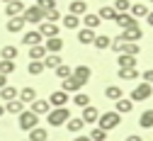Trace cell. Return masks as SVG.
I'll use <instances>...</instances> for the list:
<instances>
[{
  "label": "cell",
  "instance_id": "6da1fadb",
  "mask_svg": "<svg viewBox=\"0 0 153 141\" xmlns=\"http://www.w3.org/2000/svg\"><path fill=\"white\" fill-rule=\"evenodd\" d=\"M71 119V112L66 110V107H53L49 114H46V122L51 124V127H61V124H66Z\"/></svg>",
  "mask_w": 153,
  "mask_h": 141
},
{
  "label": "cell",
  "instance_id": "7a4b0ae2",
  "mask_svg": "<svg viewBox=\"0 0 153 141\" xmlns=\"http://www.w3.org/2000/svg\"><path fill=\"white\" fill-rule=\"evenodd\" d=\"M119 122H122V114H117V112H105V114H100V119H97V127L105 129V131H109V129H117Z\"/></svg>",
  "mask_w": 153,
  "mask_h": 141
},
{
  "label": "cell",
  "instance_id": "3957f363",
  "mask_svg": "<svg viewBox=\"0 0 153 141\" xmlns=\"http://www.w3.org/2000/svg\"><path fill=\"white\" fill-rule=\"evenodd\" d=\"M153 95V85H148V83H139L136 88L131 90V102H143V100H148Z\"/></svg>",
  "mask_w": 153,
  "mask_h": 141
},
{
  "label": "cell",
  "instance_id": "277c9868",
  "mask_svg": "<svg viewBox=\"0 0 153 141\" xmlns=\"http://www.w3.org/2000/svg\"><path fill=\"white\" fill-rule=\"evenodd\" d=\"M17 119H20V129H25V131H32L34 127H39V117H36L34 112H29V110H25L22 114H17Z\"/></svg>",
  "mask_w": 153,
  "mask_h": 141
},
{
  "label": "cell",
  "instance_id": "5b68a950",
  "mask_svg": "<svg viewBox=\"0 0 153 141\" xmlns=\"http://www.w3.org/2000/svg\"><path fill=\"white\" fill-rule=\"evenodd\" d=\"M22 17H25V22H29V25H42V19L46 17V12H44L42 7L32 5V7H27V10L22 12Z\"/></svg>",
  "mask_w": 153,
  "mask_h": 141
},
{
  "label": "cell",
  "instance_id": "8992f818",
  "mask_svg": "<svg viewBox=\"0 0 153 141\" xmlns=\"http://www.w3.org/2000/svg\"><path fill=\"white\" fill-rule=\"evenodd\" d=\"M114 22H117V25L122 27V32H124V29H131V27H139L136 17H131L129 12H119L117 17H114Z\"/></svg>",
  "mask_w": 153,
  "mask_h": 141
},
{
  "label": "cell",
  "instance_id": "52a82bcc",
  "mask_svg": "<svg viewBox=\"0 0 153 141\" xmlns=\"http://www.w3.org/2000/svg\"><path fill=\"white\" fill-rule=\"evenodd\" d=\"M44 49H46V54H61V49H63V39H61V37H49L46 44H44Z\"/></svg>",
  "mask_w": 153,
  "mask_h": 141
},
{
  "label": "cell",
  "instance_id": "ba28073f",
  "mask_svg": "<svg viewBox=\"0 0 153 141\" xmlns=\"http://www.w3.org/2000/svg\"><path fill=\"white\" fill-rule=\"evenodd\" d=\"M25 10H27V7H25V3H22V0H10V3H7V7H5L7 17H20Z\"/></svg>",
  "mask_w": 153,
  "mask_h": 141
},
{
  "label": "cell",
  "instance_id": "9c48e42d",
  "mask_svg": "<svg viewBox=\"0 0 153 141\" xmlns=\"http://www.w3.org/2000/svg\"><path fill=\"white\" fill-rule=\"evenodd\" d=\"M66 102H68V93H63V90H56L49 97V105L51 107H66Z\"/></svg>",
  "mask_w": 153,
  "mask_h": 141
},
{
  "label": "cell",
  "instance_id": "30bf717a",
  "mask_svg": "<svg viewBox=\"0 0 153 141\" xmlns=\"http://www.w3.org/2000/svg\"><path fill=\"white\" fill-rule=\"evenodd\" d=\"M119 37L124 39V42H134V44H139V39L143 37V32H141V27H131V29H124Z\"/></svg>",
  "mask_w": 153,
  "mask_h": 141
},
{
  "label": "cell",
  "instance_id": "8fae6325",
  "mask_svg": "<svg viewBox=\"0 0 153 141\" xmlns=\"http://www.w3.org/2000/svg\"><path fill=\"white\" fill-rule=\"evenodd\" d=\"M83 122L85 124H95V122H97V119H100V112H97V107H92V105H88V107H83Z\"/></svg>",
  "mask_w": 153,
  "mask_h": 141
},
{
  "label": "cell",
  "instance_id": "7c38bea8",
  "mask_svg": "<svg viewBox=\"0 0 153 141\" xmlns=\"http://www.w3.org/2000/svg\"><path fill=\"white\" fill-rule=\"evenodd\" d=\"M29 112H34L36 117H39V114H49L51 112V105H49V100H34V102H32V110Z\"/></svg>",
  "mask_w": 153,
  "mask_h": 141
},
{
  "label": "cell",
  "instance_id": "4fadbf2b",
  "mask_svg": "<svg viewBox=\"0 0 153 141\" xmlns=\"http://www.w3.org/2000/svg\"><path fill=\"white\" fill-rule=\"evenodd\" d=\"M80 22L85 25V29H97V27H100V22H102V19H100L97 15H92V12H85V15L80 17Z\"/></svg>",
  "mask_w": 153,
  "mask_h": 141
},
{
  "label": "cell",
  "instance_id": "5bb4252c",
  "mask_svg": "<svg viewBox=\"0 0 153 141\" xmlns=\"http://www.w3.org/2000/svg\"><path fill=\"white\" fill-rule=\"evenodd\" d=\"M42 34H39V29H34V32H27L25 37H22V44L25 46H36V44H42Z\"/></svg>",
  "mask_w": 153,
  "mask_h": 141
},
{
  "label": "cell",
  "instance_id": "9a60e30c",
  "mask_svg": "<svg viewBox=\"0 0 153 141\" xmlns=\"http://www.w3.org/2000/svg\"><path fill=\"white\" fill-rule=\"evenodd\" d=\"M25 25H27V22H25V17H22V15H20V17H10V19H7V32L17 34V32H22V29H25Z\"/></svg>",
  "mask_w": 153,
  "mask_h": 141
},
{
  "label": "cell",
  "instance_id": "2e32d148",
  "mask_svg": "<svg viewBox=\"0 0 153 141\" xmlns=\"http://www.w3.org/2000/svg\"><path fill=\"white\" fill-rule=\"evenodd\" d=\"M73 78L78 80L80 85H85L88 80H90V68H88V66H78V68H73Z\"/></svg>",
  "mask_w": 153,
  "mask_h": 141
},
{
  "label": "cell",
  "instance_id": "e0dca14e",
  "mask_svg": "<svg viewBox=\"0 0 153 141\" xmlns=\"http://www.w3.org/2000/svg\"><path fill=\"white\" fill-rule=\"evenodd\" d=\"M117 66H119V68H136V56L119 54V56H117Z\"/></svg>",
  "mask_w": 153,
  "mask_h": 141
},
{
  "label": "cell",
  "instance_id": "ac0fdd59",
  "mask_svg": "<svg viewBox=\"0 0 153 141\" xmlns=\"http://www.w3.org/2000/svg\"><path fill=\"white\" fill-rule=\"evenodd\" d=\"M39 34L46 37V39H49V37H59V27H56L53 22H42V25H39Z\"/></svg>",
  "mask_w": 153,
  "mask_h": 141
},
{
  "label": "cell",
  "instance_id": "d6986e66",
  "mask_svg": "<svg viewBox=\"0 0 153 141\" xmlns=\"http://www.w3.org/2000/svg\"><path fill=\"white\" fill-rule=\"evenodd\" d=\"M95 37H97V34H95V29H85V27H83V29H78V42H80V44H85V46L95 42Z\"/></svg>",
  "mask_w": 153,
  "mask_h": 141
},
{
  "label": "cell",
  "instance_id": "ffe728a7",
  "mask_svg": "<svg viewBox=\"0 0 153 141\" xmlns=\"http://www.w3.org/2000/svg\"><path fill=\"white\" fill-rule=\"evenodd\" d=\"M85 12H88L85 0H71V15H75V17H83Z\"/></svg>",
  "mask_w": 153,
  "mask_h": 141
},
{
  "label": "cell",
  "instance_id": "44dd1931",
  "mask_svg": "<svg viewBox=\"0 0 153 141\" xmlns=\"http://www.w3.org/2000/svg\"><path fill=\"white\" fill-rule=\"evenodd\" d=\"M29 58H32V61H44V58H46V49H44V44L29 46Z\"/></svg>",
  "mask_w": 153,
  "mask_h": 141
},
{
  "label": "cell",
  "instance_id": "7402d4cb",
  "mask_svg": "<svg viewBox=\"0 0 153 141\" xmlns=\"http://www.w3.org/2000/svg\"><path fill=\"white\" fill-rule=\"evenodd\" d=\"M80 88H83V85H80V83H78V80H75L73 75H71V78H66L63 83H61V90H63V93H78Z\"/></svg>",
  "mask_w": 153,
  "mask_h": 141
},
{
  "label": "cell",
  "instance_id": "603a6c76",
  "mask_svg": "<svg viewBox=\"0 0 153 141\" xmlns=\"http://www.w3.org/2000/svg\"><path fill=\"white\" fill-rule=\"evenodd\" d=\"M92 46H95V49H100V51L109 49V46H112V37H107V34H100V37H95Z\"/></svg>",
  "mask_w": 153,
  "mask_h": 141
},
{
  "label": "cell",
  "instance_id": "cb8c5ba5",
  "mask_svg": "<svg viewBox=\"0 0 153 141\" xmlns=\"http://www.w3.org/2000/svg\"><path fill=\"white\" fill-rule=\"evenodd\" d=\"M131 110H134V102H131V100H126V97L117 100V110H114L117 114H129Z\"/></svg>",
  "mask_w": 153,
  "mask_h": 141
},
{
  "label": "cell",
  "instance_id": "d4e9b609",
  "mask_svg": "<svg viewBox=\"0 0 153 141\" xmlns=\"http://www.w3.org/2000/svg\"><path fill=\"white\" fill-rule=\"evenodd\" d=\"M61 22H63V27L66 29H78L80 27V17H75V15H66V17H61Z\"/></svg>",
  "mask_w": 153,
  "mask_h": 141
},
{
  "label": "cell",
  "instance_id": "484cf974",
  "mask_svg": "<svg viewBox=\"0 0 153 141\" xmlns=\"http://www.w3.org/2000/svg\"><path fill=\"white\" fill-rule=\"evenodd\" d=\"M61 63H63V61H61L59 54H46V58H44V68H53V71H56Z\"/></svg>",
  "mask_w": 153,
  "mask_h": 141
},
{
  "label": "cell",
  "instance_id": "4316f807",
  "mask_svg": "<svg viewBox=\"0 0 153 141\" xmlns=\"http://www.w3.org/2000/svg\"><path fill=\"white\" fill-rule=\"evenodd\" d=\"M66 127H68V131H71V134H78V131L85 127V122H83L80 117H71L68 122H66Z\"/></svg>",
  "mask_w": 153,
  "mask_h": 141
},
{
  "label": "cell",
  "instance_id": "83f0119b",
  "mask_svg": "<svg viewBox=\"0 0 153 141\" xmlns=\"http://www.w3.org/2000/svg\"><path fill=\"white\" fill-rule=\"evenodd\" d=\"M122 95H124V93H122V88H117V85H107V88H105V97H107V100H114V102H117V100H122Z\"/></svg>",
  "mask_w": 153,
  "mask_h": 141
},
{
  "label": "cell",
  "instance_id": "f1b7e54d",
  "mask_svg": "<svg viewBox=\"0 0 153 141\" xmlns=\"http://www.w3.org/2000/svg\"><path fill=\"white\" fill-rule=\"evenodd\" d=\"M148 12H151V10H148L143 3H136V5H131V7H129V15H131V17H146Z\"/></svg>",
  "mask_w": 153,
  "mask_h": 141
},
{
  "label": "cell",
  "instance_id": "f546056e",
  "mask_svg": "<svg viewBox=\"0 0 153 141\" xmlns=\"http://www.w3.org/2000/svg\"><path fill=\"white\" fill-rule=\"evenodd\" d=\"M5 112L22 114V112H25V102H22V100H10V102H7V107H5Z\"/></svg>",
  "mask_w": 153,
  "mask_h": 141
},
{
  "label": "cell",
  "instance_id": "4dcf8cb0",
  "mask_svg": "<svg viewBox=\"0 0 153 141\" xmlns=\"http://www.w3.org/2000/svg\"><path fill=\"white\" fill-rule=\"evenodd\" d=\"M17 54H20L17 46H3V49H0V58H5V61H15Z\"/></svg>",
  "mask_w": 153,
  "mask_h": 141
},
{
  "label": "cell",
  "instance_id": "1f68e13d",
  "mask_svg": "<svg viewBox=\"0 0 153 141\" xmlns=\"http://www.w3.org/2000/svg\"><path fill=\"white\" fill-rule=\"evenodd\" d=\"M17 95H20V93H17L12 85H5V88H0V97H3L5 102H10V100H17Z\"/></svg>",
  "mask_w": 153,
  "mask_h": 141
},
{
  "label": "cell",
  "instance_id": "d6a6232c",
  "mask_svg": "<svg viewBox=\"0 0 153 141\" xmlns=\"http://www.w3.org/2000/svg\"><path fill=\"white\" fill-rule=\"evenodd\" d=\"M17 97H20L22 102H34V100H36V90L34 88H22Z\"/></svg>",
  "mask_w": 153,
  "mask_h": 141
},
{
  "label": "cell",
  "instance_id": "836d02e7",
  "mask_svg": "<svg viewBox=\"0 0 153 141\" xmlns=\"http://www.w3.org/2000/svg\"><path fill=\"white\" fill-rule=\"evenodd\" d=\"M49 136H46V129H42V127H34L32 131H29V139L27 141H46Z\"/></svg>",
  "mask_w": 153,
  "mask_h": 141
},
{
  "label": "cell",
  "instance_id": "e575fe53",
  "mask_svg": "<svg viewBox=\"0 0 153 141\" xmlns=\"http://www.w3.org/2000/svg\"><path fill=\"white\" fill-rule=\"evenodd\" d=\"M139 124H141V129H151V127H153V110H146V112L139 117Z\"/></svg>",
  "mask_w": 153,
  "mask_h": 141
},
{
  "label": "cell",
  "instance_id": "d590c367",
  "mask_svg": "<svg viewBox=\"0 0 153 141\" xmlns=\"http://www.w3.org/2000/svg\"><path fill=\"white\" fill-rule=\"evenodd\" d=\"M141 73L136 71V68H119V78L122 80H136Z\"/></svg>",
  "mask_w": 153,
  "mask_h": 141
},
{
  "label": "cell",
  "instance_id": "8d00e7d4",
  "mask_svg": "<svg viewBox=\"0 0 153 141\" xmlns=\"http://www.w3.org/2000/svg\"><path fill=\"white\" fill-rule=\"evenodd\" d=\"M27 71H29V75H42L44 73V61H29Z\"/></svg>",
  "mask_w": 153,
  "mask_h": 141
},
{
  "label": "cell",
  "instance_id": "74e56055",
  "mask_svg": "<svg viewBox=\"0 0 153 141\" xmlns=\"http://www.w3.org/2000/svg\"><path fill=\"white\" fill-rule=\"evenodd\" d=\"M122 54L139 56V54H141V46H139V44H134V42H124V49H122Z\"/></svg>",
  "mask_w": 153,
  "mask_h": 141
},
{
  "label": "cell",
  "instance_id": "f35d334b",
  "mask_svg": "<svg viewBox=\"0 0 153 141\" xmlns=\"http://www.w3.org/2000/svg\"><path fill=\"white\" fill-rule=\"evenodd\" d=\"M73 102H75V107H88L90 105V95L78 93V95H73Z\"/></svg>",
  "mask_w": 153,
  "mask_h": 141
},
{
  "label": "cell",
  "instance_id": "ab89813d",
  "mask_svg": "<svg viewBox=\"0 0 153 141\" xmlns=\"http://www.w3.org/2000/svg\"><path fill=\"white\" fill-rule=\"evenodd\" d=\"M97 17H100V19H114V17H117V12H114V7H109V5H105V7H100V12H97Z\"/></svg>",
  "mask_w": 153,
  "mask_h": 141
},
{
  "label": "cell",
  "instance_id": "60d3db41",
  "mask_svg": "<svg viewBox=\"0 0 153 141\" xmlns=\"http://www.w3.org/2000/svg\"><path fill=\"white\" fill-rule=\"evenodd\" d=\"M0 73H3V75L15 73V61H5V58H0Z\"/></svg>",
  "mask_w": 153,
  "mask_h": 141
},
{
  "label": "cell",
  "instance_id": "b9f144b4",
  "mask_svg": "<svg viewBox=\"0 0 153 141\" xmlns=\"http://www.w3.org/2000/svg\"><path fill=\"white\" fill-rule=\"evenodd\" d=\"M90 141H107V131L100 129V127H95V129L90 131Z\"/></svg>",
  "mask_w": 153,
  "mask_h": 141
},
{
  "label": "cell",
  "instance_id": "7bdbcfd3",
  "mask_svg": "<svg viewBox=\"0 0 153 141\" xmlns=\"http://www.w3.org/2000/svg\"><path fill=\"white\" fill-rule=\"evenodd\" d=\"M56 75H59L61 80H66V78H71V75H73V68H71V66H66V63H61L59 68H56Z\"/></svg>",
  "mask_w": 153,
  "mask_h": 141
},
{
  "label": "cell",
  "instance_id": "ee69618b",
  "mask_svg": "<svg viewBox=\"0 0 153 141\" xmlns=\"http://www.w3.org/2000/svg\"><path fill=\"white\" fill-rule=\"evenodd\" d=\"M129 7H131V3L129 0H117V3H114V12H129Z\"/></svg>",
  "mask_w": 153,
  "mask_h": 141
},
{
  "label": "cell",
  "instance_id": "f6af8a7d",
  "mask_svg": "<svg viewBox=\"0 0 153 141\" xmlns=\"http://www.w3.org/2000/svg\"><path fill=\"white\" fill-rule=\"evenodd\" d=\"M36 7H42L44 12H49V10L56 7V0H36Z\"/></svg>",
  "mask_w": 153,
  "mask_h": 141
},
{
  "label": "cell",
  "instance_id": "bcb514c9",
  "mask_svg": "<svg viewBox=\"0 0 153 141\" xmlns=\"http://www.w3.org/2000/svg\"><path fill=\"white\" fill-rule=\"evenodd\" d=\"M59 19H61V12H59V10H56V7L46 12V22H53V25H56V22H59Z\"/></svg>",
  "mask_w": 153,
  "mask_h": 141
},
{
  "label": "cell",
  "instance_id": "7dc6e473",
  "mask_svg": "<svg viewBox=\"0 0 153 141\" xmlns=\"http://www.w3.org/2000/svg\"><path fill=\"white\" fill-rule=\"evenodd\" d=\"M143 83H148V85H153V68H148V71L143 73Z\"/></svg>",
  "mask_w": 153,
  "mask_h": 141
},
{
  "label": "cell",
  "instance_id": "c3c4849f",
  "mask_svg": "<svg viewBox=\"0 0 153 141\" xmlns=\"http://www.w3.org/2000/svg\"><path fill=\"white\" fill-rule=\"evenodd\" d=\"M124 141H143V136H141V134H129Z\"/></svg>",
  "mask_w": 153,
  "mask_h": 141
},
{
  "label": "cell",
  "instance_id": "681fc988",
  "mask_svg": "<svg viewBox=\"0 0 153 141\" xmlns=\"http://www.w3.org/2000/svg\"><path fill=\"white\" fill-rule=\"evenodd\" d=\"M73 141H90V136H85V134H78V136H75Z\"/></svg>",
  "mask_w": 153,
  "mask_h": 141
},
{
  "label": "cell",
  "instance_id": "f907efd6",
  "mask_svg": "<svg viewBox=\"0 0 153 141\" xmlns=\"http://www.w3.org/2000/svg\"><path fill=\"white\" fill-rule=\"evenodd\" d=\"M5 85H7V75L0 73V88H5Z\"/></svg>",
  "mask_w": 153,
  "mask_h": 141
},
{
  "label": "cell",
  "instance_id": "816d5d0a",
  "mask_svg": "<svg viewBox=\"0 0 153 141\" xmlns=\"http://www.w3.org/2000/svg\"><path fill=\"white\" fill-rule=\"evenodd\" d=\"M146 22H148V25L153 27V12H148V15H146Z\"/></svg>",
  "mask_w": 153,
  "mask_h": 141
},
{
  "label": "cell",
  "instance_id": "f5cc1de1",
  "mask_svg": "<svg viewBox=\"0 0 153 141\" xmlns=\"http://www.w3.org/2000/svg\"><path fill=\"white\" fill-rule=\"evenodd\" d=\"M3 114H5V107H3V105H0V117H3Z\"/></svg>",
  "mask_w": 153,
  "mask_h": 141
},
{
  "label": "cell",
  "instance_id": "db71d44e",
  "mask_svg": "<svg viewBox=\"0 0 153 141\" xmlns=\"http://www.w3.org/2000/svg\"><path fill=\"white\" fill-rule=\"evenodd\" d=\"M0 3H5V5H7V3H10V0H0Z\"/></svg>",
  "mask_w": 153,
  "mask_h": 141
},
{
  "label": "cell",
  "instance_id": "11a10c76",
  "mask_svg": "<svg viewBox=\"0 0 153 141\" xmlns=\"http://www.w3.org/2000/svg\"><path fill=\"white\" fill-rule=\"evenodd\" d=\"M46 141H53V139H46Z\"/></svg>",
  "mask_w": 153,
  "mask_h": 141
},
{
  "label": "cell",
  "instance_id": "9f6ffc18",
  "mask_svg": "<svg viewBox=\"0 0 153 141\" xmlns=\"http://www.w3.org/2000/svg\"><path fill=\"white\" fill-rule=\"evenodd\" d=\"M151 3H153V0H151Z\"/></svg>",
  "mask_w": 153,
  "mask_h": 141
}]
</instances>
